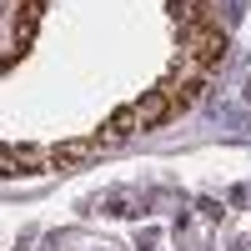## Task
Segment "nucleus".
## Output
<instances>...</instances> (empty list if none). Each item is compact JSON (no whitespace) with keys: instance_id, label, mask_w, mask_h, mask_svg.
Returning <instances> with one entry per match:
<instances>
[{"instance_id":"nucleus-1","label":"nucleus","mask_w":251,"mask_h":251,"mask_svg":"<svg viewBox=\"0 0 251 251\" xmlns=\"http://www.w3.org/2000/svg\"><path fill=\"white\" fill-rule=\"evenodd\" d=\"M181 55L191 60L196 71H211L216 60L226 55V30H221V25H211V20H206V25H196L191 35H181Z\"/></svg>"},{"instance_id":"nucleus-5","label":"nucleus","mask_w":251,"mask_h":251,"mask_svg":"<svg viewBox=\"0 0 251 251\" xmlns=\"http://www.w3.org/2000/svg\"><path fill=\"white\" fill-rule=\"evenodd\" d=\"M96 146L100 141H60V146H50V166H75V161H86Z\"/></svg>"},{"instance_id":"nucleus-2","label":"nucleus","mask_w":251,"mask_h":251,"mask_svg":"<svg viewBox=\"0 0 251 251\" xmlns=\"http://www.w3.org/2000/svg\"><path fill=\"white\" fill-rule=\"evenodd\" d=\"M186 66H191V60H186ZM206 80H211V71H186L181 80H176V86H166V91H171V100H176V111H186V106H196V100L206 96Z\"/></svg>"},{"instance_id":"nucleus-3","label":"nucleus","mask_w":251,"mask_h":251,"mask_svg":"<svg viewBox=\"0 0 251 251\" xmlns=\"http://www.w3.org/2000/svg\"><path fill=\"white\" fill-rule=\"evenodd\" d=\"M136 116H141V131H146V126L171 121V116H176V100H171V91H151V96H141V100H136Z\"/></svg>"},{"instance_id":"nucleus-4","label":"nucleus","mask_w":251,"mask_h":251,"mask_svg":"<svg viewBox=\"0 0 251 251\" xmlns=\"http://www.w3.org/2000/svg\"><path fill=\"white\" fill-rule=\"evenodd\" d=\"M131 131H141V116H136V106H126V111H116V116L106 121V131H100L96 141H100V146H116V141H126Z\"/></svg>"}]
</instances>
